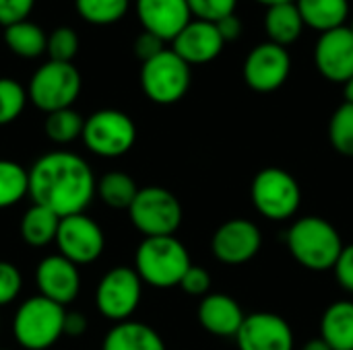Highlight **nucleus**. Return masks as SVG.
Returning <instances> with one entry per match:
<instances>
[{"label": "nucleus", "instance_id": "f257e3e1", "mask_svg": "<svg viewBox=\"0 0 353 350\" xmlns=\"http://www.w3.org/2000/svg\"><path fill=\"white\" fill-rule=\"evenodd\" d=\"M97 194V182L89 163L68 151L39 157L29 169V196L60 219L81 215Z\"/></svg>", "mask_w": 353, "mask_h": 350}, {"label": "nucleus", "instance_id": "f03ea898", "mask_svg": "<svg viewBox=\"0 0 353 350\" xmlns=\"http://www.w3.org/2000/svg\"><path fill=\"white\" fill-rule=\"evenodd\" d=\"M288 248L294 260L314 272L333 270L343 252L339 231L321 217H302L288 231Z\"/></svg>", "mask_w": 353, "mask_h": 350}, {"label": "nucleus", "instance_id": "7ed1b4c3", "mask_svg": "<svg viewBox=\"0 0 353 350\" xmlns=\"http://www.w3.org/2000/svg\"><path fill=\"white\" fill-rule=\"evenodd\" d=\"M190 266L188 250L174 235L145 237L134 254L137 274L155 289L180 287V281Z\"/></svg>", "mask_w": 353, "mask_h": 350}, {"label": "nucleus", "instance_id": "20e7f679", "mask_svg": "<svg viewBox=\"0 0 353 350\" xmlns=\"http://www.w3.org/2000/svg\"><path fill=\"white\" fill-rule=\"evenodd\" d=\"M64 307L37 295L23 301L12 320V334L25 350L52 349L64 336Z\"/></svg>", "mask_w": 353, "mask_h": 350}, {"label": "nucleus", "instance_id": "39448f33", "mask_svg": "<svg viewBox=\"0 0 353 350\" xmlns=\"http://www.w3.org/2000/svg\"><path fill=\"white\" fill-rule=\"evenodd\" d=\"M83 87L81 72L72 62H54L48 60L41 64L27 87L31 103L43 113L72 107Z\"/></svg>", "mask_w": 353, "mask_h": 350}, {"label": "nucleus", "instance_id": "423d86ee", "mask_svg": "<svg viewBox=\"0 0 353 350\" xmlns=\"http://www.w3.org/2000/svg\"><path fill=\"white\" fill-rule=\"evenodd\" d=\"M250 198L254 208L269 221L292 219L302 202V190L296 177L279 167H267L259 171L250 186Z\"/></svg>", "mask_w": 353, "mask_h": 350}, {"label": "nucleus", "instance_id": "0eeeda50", "mask_svg": "<svg viewBox=\"0 0 353 350\" xmlns=\"http://www.w3.org/2000/svg\"><path fill=\"white\" fill-rule=\"evenodd\" d=\"M190 80V66L174 50H163L141 66V89L157 105L180 101L188 93Z\"/></svg>", "mask_w": 353, "mask_h": 350}, {"label": "nucleus", "instance_id": "6e6552de", "mask_svg": "<svg viewBox=\"0 0 353 350\" xmlns=\"http://www.w3.org/2000/svg\"><path fill=\"white\" fill-rule=\"evenodd\" d=\"M81 138L93 155L116 159L134 146L137 126L132 118L120 109H99L85 118Z\"/></svg>", "mask_w": 353, "mask_h": 350}, {"label": "nucleus", "instance_id": "1a4fd4ad", "mask_svg": "<svg viewBox=\"0 0 353 350\" xmlns=\"http://www.w3.org/2000/svg\"><path fill=\"white\" fill-rule=\"evenodd\" d=\"M130 221L145 237L174 235L182 223L180 200L165 188L149 186L139 190L134 202L128 208Z\"/></svg>", "mask_w": 353, "mask_h": 350}, {"label": "nucleus", "instance_id": "9d476101", "mask_svg": "<svg viewBox=\"0 0 353 350\" xmlns=\"http://www.w3.org/2000/svg\"><path fill=\"white\" fill-rule=\"evenodd\" d=\"M143 281L134 268L118 266L103 274L95 289V305L105 320L116 324L126 322L139 307Z\"/></svg>", "mask_w": 353, "mask_h": 350}, {"label": "nucleus", "instance_id": "9b49d317", "mask_svg": "<svg viewBox=\"0 0 353 350\" xmlns=\"http://www.w3.org/2000/svg\"><path fill=\"white\" fill-rule=\"evenodd\" d=\"M54 243L62 258L70 260L74 266H85L103 254L105 237L101 227L91 217L81 212L60 219Z\"/></svg>", "mask_w": 353, "mask_h": 350}, {"label": "nucleus", "instance_id": "f8f14e48", "mask_svg": "<svg viewBox=\"0 0 353 350\" xmlns=\"http://www.w3.org/2000/svg\"><path fill=\"white\" fill-rule=\"evenodd\" d=\"M292 72V56L288 47L273 41L259 43L244 60V80L256 93H273L288 80Z\"/></svg>", "mask_w": 353, "mask_h": 350}, {"label": "nucleus", "instance_id": "ddd939ff", "mask_svg": "<svg viewBox=\"0 0 353 350\" xmlns=\"http://www.w3.org/2000/svg\"><path fill=\"white\" fill-rule=\"evenodd\" d=\"M263 245L261 229L246 219H232L223 223L211 239L213 256L230 266L250 262Z\"/></svg>", "mask_w": 353, "mask_h": 350}, {"label": "nucleus", "instance_id": "4468645a", "mask_svg": "<svg viewBox=\"0 0 353 350\" xmlns=\"http://www.w3.org/2000/svg\"><path fill=\"white\" fill-rule=\"evenodd\" d=\"M316 70L331 83H347L353 76V31L343 25L321 33L314 45Z\"/></svg>", "mask_w": 353, "mask_h": 350}, {"label": "nucleus", "instance_id": "2eb2a0df", "mask_svg": "<svg viewBox=\"0 0 353 350\" xmlns=\"http://www.w3.org/2000/svg\"><path fill=\"white\" fill-rule=\"evenodd\" d=\"M236 340L240 350H294L292 326L269 311L246 316Z\"/></svg>", "mask_w": 353, "mask_h": 350}, {"label": "nucleus", "instance_id": "dca6fc26", "mask_svg": "<svg viewBox=\"0 0 353 350\" xmlns=\"http://www.w3.org/2000/svg\"><path fill=\"white\" fill-rule=\"evenodd\" d=\"M35 283L41 297L64 307L72 303L81 291L79 266H74L70 260L62 258L60 254L48 256L37 264Z\"/></svg>", "mask_w": 353, "mask_h": 350}, {"label": "nucleus", "instance_id": "f3484780", "mask_svg": "<svg viewBox=\"0 0 353 350\" xmlns=\"http://www.w3.org/2000/svg\"><path fill=\"white\" fill-rule=\"evenodd\" d=\"M137 17L143 31H149L163 41H174L192 21L186 0H137Z\"/></svg>", "mask_w": 353, "mask_h": 350}, {"label": "nucleus", "instance_id": "a211bd4d", "mask_svg": "<svg viewBox=\"0 0 353 350\" xmlns=\"http://www.w3.org/2000/svg\"><path fill=\"white\" fill-rule=\"evenodd\" d=\"M223 45L225 41L221 39L215 23L199 21V19H192L172 41V50L188 66L213 62L221 54Z\"/></svg>", "mask_w": 353, "mask_h": 350}, {"label": "nucleus", "instance_id": "6ab92c4d", "mask_svg": "<svg viewBox=\"0 0 353 350\" xmlns=\"http://www.w3.org/2000/svg\"><path fill=\"white\" fill-rule=\"evenodd\" d=\"M196 316H199L201 326L209 334L219 336V338H236L246 318L238 301L223 293L205 295V299L199 305Z\"/></svg>", "mask_w": 353, "mask_h": 350}, {"label": "nucleus", "instance_id": "aec40b11", "mask_svg": "<svg viewBox=\"0 0 353 350\" xmlns=\"http://www.w3.org/2000/svg\"><path fill=\"white\" fill-rule=\"evenodd\" d=\"M101 350H165V342L151 326L126 320L105 334Z\"/></svg>", "mask_w": 353, "mask_h": 350}, {"label": "nucleus", "instance_id": "412c9836", "mask_svg": "<svg viewBox=\"0 0 353 350\" xmlns=\"http://www.w3.org/2000/svg\"><path fill=\"white\" fill-rule=\"evenodd\" d=\"M304 21L302 14L296 6V2H283L269 6L265 12V33L269 35V41L290 47L296 43L304 31Z\"/></svg>", "mask_w": 353, "mask_h": 350}, {"label": "nucleus", "instance_id": "4be33fe9", "mask_svg": "<svg viewBox=\"0 0 353 350\" xmlns=\"http://www.w3.org/2000/svg\"><path fill=\"white\" fill-rule=\"evenodd\" d=\"M306 27L327 33L343 27L350 17V0H296Z\"/></svg>", "mask_w": 353, "mask_h": 350}, {"label": "nucleus", "instance_id": "5701e85b", "mask_svg": "<svg viewBox=\"0 0 353 350\" xmlns=\"http://www.w3.org/2000/svg\"><path fill=\"white\" fill-rule=\"evenodd\" d=\"M321 338L331 350H353V303H333L321 320Z\"/></svg>", "mask_w": 353, "mask_h": 350}, {"label": "nucleus", "instance_id": "b1692460", "mask_svg": "<svg viewBox=\"0 0 353 350\" xmlns=\"http://www.w3.org/2000/svg\"><path fill=\"white\" fill-rule=\"evenodd\" d=\"M60 227V217L52 210L33 204L25 210L21 219V237L31 248H46L56 241V233Z\"/></svg>", "mask_w": 353, "mask_h": 350}, {"label": "nucleus", "instance_id": "393cba45", "mask_svg": "<svg viewBox=\"0 0 353 350\" xmlns=\"http://www.w3.org/2000/svg\"><path fill=\"white\" fill-rule=\"evenodd\" d=\"M4 43L19 58H39L48 50V35L33 21H21L4 27Z\"/></svg>", "mask_w": 353, "mask_h": 350}, {"label": "nucleus", "instance_id": "a878e982", "mask_svg": "<svg viewBox=\"0 0 353 350\" xmlns=\"http://www.w3.org/2000/svg\"><path fill=\"white\" fill-rule=\"evenodd\" d=\"M139 194L137 182L122 171H110L97 182V196L99 200L116 210H128Z\"/></svg>", "mask_w": 353, "mask_h": 350}, {"label": "nucleus", "instance_id": "bb28decb", "mask_svg": "<svg viewBox=\"0 0 353 350\" xmlns=\"http://www.w3.org/2000/svg\"><path fill=\"white\" fill-rule=\"evenodd\" d=\"M29 196V169L17 161L0 159V210Z\"/></svg>", "mask_w": 353, "mask_h": 350}, {"label": "nucleus", "instance_id": "cd10ccee", "mask_svg": "<svg viewBox=\"0 0 353 350\" xmlns=\"http://www.w3.org/2000/svg\"><path fill=\"white\" fill-rule=\"evenodd\" d=\"M83 126H85V118L72 107H66V109L46 113L43 132L56 144H70L77 138H81Z\"/></svg>", "mask_w": 353, "mask_h": 350}, {"label": "nucleus", "instance_id": "c85d7f7f", "mask_svg": "<svg viewBox=\"0 0 353 350\" xmlns=\"http://www.w3.org/2000/svg\"><path fill=\"white\" fill-rule=\"evenodd\" d=\"M130 0H74L77 14L91 25L118 23L128 12Z\"/></svg>", "mask_w": 353, "mask_h": 350}, {"label": "nucleus", "instance_id": "c756f323", "mask_svg": "<svg viewBox=\"0 0 353 350\" xmlns=\"http://www.w3.org/2000/svg\"><path fill=\"white\" fill-rule=\"evenodd\" d=\"M329 140L339 155L353 157V103H343L333 111L329 122Z\"/></svg>", "mask_w": 353, "mask_h": 350}, {"label": "nucleus", "instance_id": "7c9ffc66", "mask_svg": "<svg viewBox=\"0 0 353 350\" xmlns=\"http://www.w3.org/2000/svg\"><path fill=\"white\" fill-rule=\"evenodd\" d=\"M27 89L14 78H0V126L14 122L27 105Z\"/></svg>", "mask_w": 353, "mask_h": 350}, {"label": "nucleus", "instance_id": "2f4dec72", "mask_svg": "<svg viewBox=\"0 0 353 350\" xmlns=\"http://www.w3.org/2000/svg\"><path fill=\"white\" fill-rule=\"evenodd\" d=\"M50 60L54 62H72L79 52V35L70 27H58L48 35V50Z\"/></svg>", "mask_w": 353, "mask_h": 350}, {"label": "nucleus", "instance_id": "473e14b6", "mask_svg": "<svg viewBox=\"0 0 353 350\" xmlns=\"http://www.w3.org/2000/svg\"><path fill=\"white\" fill-rule=\"evenodd\" d=\"M190 14L199 21L217 23L228 14L236 12L238 0H186Z\"/></svg>", "mask_w": 353, "mask_h": 350}, {"label": "nucleus", "instance_id": "72a5a7b5", "mask_svg": "<svg viewBox=\"0 0 353 350\" xmlns=\"http://www.w3.org/2000/svg\"><path fill=\"white\" fill-rule=\"evenodd\" d=\"M23 289V276L10 262L0 260V307L10 305Z\"/></svg>", "mask_w": 353, "mask_h": 350}, {"label": "nucleus", "instance_id": "f704fd0d", "mask_svg": "<svg viewBox=\"0 0 353 350\" xmlns=\"http://www.w3.org/2000/svg\"><path fill=\"white\" fill-rule=\"evenodd\" d=\"M180 287L184 293H188L192 297H205V295H209V289H211V276L205 268L190 266L186 270V274L182 276Z\"/></svg>", "mask_w": 353, "mask_h": 350}, {"label": "nucleus", "instance_id": "c9c22d12", "mask_svg": "<svg viewBox=\"0 0 353 350\" xmlns=\"http://www.w3.org/2000/svg\"><path fill=\"white\" fill-rule=\"evenodd\" d=\"M35 6V0H0V25L8 27L27 21Z\"/></svg>", "mask_w": 353, "mask_h": 350}, {"label": "nucleus", "instance_id": "e433bc0d", "mask_svg": "<svg viewBox=\"0 0 353 350\" xmlns=\"http://www.w3.org/2000/svg\"><path fill=\"white\" fill-rule=\"evenodd\" d=\"M165 41L159 39L157 35L149 33V31H143L137 39H134V54L141 62H147L151 58H155L157 54H161L165 50L163 45Z\"/></svg>", "mask_w": 353, "mask_h": 350}, {"label": "nucleus", "instance_id": "4c0bfd02", "mask_svg": "<svg viewBox=\"0 0 353 350\" xmlns=\"http://www.w3.org/2000/svg\"><path fill=\"white\" fill-rule=\"evenodd\" d=\"M333 270H335L337 283H339L345 291L353 293V243L352 245H343V252H341V256L337 258Z\"/></svg>", "mask_w": 353, "mask_h": 350}, {"label": "nucleus", "instance_id": "58836bf2", "mask_svg": "<svg viewBox=\"0 0 353 350\" xmlns=\"http://www.w3.org/2000/svg\"><path fill=\"white\" fill-rule=\"evenodd\" d=\"M89 328V322L85 318V314L81 311H66L64 316V336H70V338H79L87 332Z\"/></svg>", "mask_w": 353, "mask_h": 350}, {"label": "nucleus", "instance_id": "ea45409f", "mask_svg": "<svg viewBox=\"0 0 353 350\" xmlns=\"http://www.w3.org/2000/svg\"><path fill=\"white\" fill-rule=\"evenodd\" d=\"M215 27H217V31H219V35H221V39L225 43L228 41H234V39H238L242 35V21L236 17V12L223 17L221 21H217Z\"/></svg>", "mask_w": 353, "mask_h": 350}, {"label": "nucleus", "instance_id": "a19ab883", "mask_svg": "<svg viewBox=\"0 0 353 350\" xmlns=\"http://www.w3.org/2000/svg\"><path fill=\"white\" fill-rule=\"evenodd\" d=\"M302 350H331V347H329L323 338H314V340L306 342Z\"/></svg>", "mask_w": 353, "mask_h": 350}, {"label": "nucleus", "instance_id": "79ce46f5", "mask_svg": "<svg viewBox=\"0 0 353 350\" xmlns=\"http://www.w3.org/2000/svg\"><path fill=\"white\" fill-rule=\"evenodd\" d=\"M343 95H345V103H353V76L347 80V83H345Z\"/></svg>", "mask_w": 353, "mask_h": 350}, {"label": "nucleus", "instance_id": "37998d69", "mask_svg": "<svg viewBox=\"0 0 353 350\" xmlns=\"http://www.w3.org/2000/svg\"><path fill=\"white\" fill-rule=\"evenodd\" d=\"M256 2H261V4H265V6L269 8V6H275V4H283V2H296V0H256Z\"/></svg>", "mask_w": 353, "mask_h": 350}, {"label": "nucleus", "instance_id": "c03bdc74", "mask_svg": "<svg viewBox=\"0 0 353 350\" xmlns=\"http://www.w3.org/2000/svg\"><path fill=\"white\" fill-rule=\"evenodd\" d=\"M350 29H352V31H353V21H352V25H350Z\"/></svg>", "mask_w": 353, "mask_h": 350}, {"label": "nucleus", "instance_id": "a18cd8bd", "mask_svg": "<svg viewBox=\"0 0 353 350\" xmlns=\"http://www.w3.org/2000/svg\"><path fill=\"white\" fill-rule=\"evenodd\" d=\"M0 350H6V349H0Z\"/></svg>", "mask_w": 353, "mask_h": 350}]
</instances>
